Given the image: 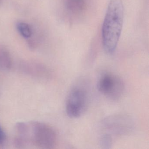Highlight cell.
<instances>
[{"label":"cell","instance_id":"obj_4","mask_svg":"<svg viewBox=\"0 0 149 149\" xmlns=\"http://www.w3.org/2000/svg\"><path fill=\"white\" fill-rule=\"evenodd\" d=\"M103 128L110 135L122 136L132 131L134 128L133 119L128 116L112 115L105 118L102 121Z\"/></svg>","mask_w":149,"mask_h":149},{"label":"cell","instance_id":"obj_7","mask_svg":"<svg viewBox=\"0 0 149 149\" xmlns=\"http://www.w3.org/2000/svg\"><path fill=\"white\" fill-rule=\"evenodd\" d=\"M63 7L67 13L71 17H77L84 12L87 6V0H61Z\"/></svg>","mask_w":149,"mask_h":149},{"label":"cell","instance_id":"obj_6","mask_svg":"<svg viewBox=\"0 0 149 149\" xmlns=\"http://www.w3.org/2000/svg\"><path fill=\"white\" fill-rule=\"evenodd\" d=\"M22 73L39 79H46L49 76L48 69L42 63L33 61L22 62L19 65Z\"/></svg>","mask_w":149,"mask_h":149},{"label":"cell","instance_id":"obj_8","mask_svg":"<svg viewBox=\"0 0 149 149\" xmlns=\"http://www.w3.org/2000/svg\"><path fill=\"white\" fill-rule=\"evenodd\" d=\"M12 63L10 53L6 48L0 45V71L10 69Z\"/></svg>","mask_w":149,"mask_h":149},{"label":"cell","instance_id":"obj_11","mask_svg":"<svg viewBox=\"0 0 149 149\" xmlns=\"http://www.w3.org/2000/svg\"><path fill=\"white\" fill-rule=\"evenodd\" d=\"M6 139V136L1 125H0V146L4 145Z\"/></svg>","mask_w":149,"mask_h":149},{"label":"cell","instance_id":"obj_12","mask_svg":"<svg viewBox=\"0 0 149 149\" xmlns=\"http://www.w3.org/2000/svg\"><path fill=\"white\" fill-rule=\"evenodd\" d=\"M1 0H0V5H1Z\"/></svg>","mask_w":149,"mask_h":149},{"label":"cell","instance_id":"obj_9","mask_svg":"<svg viewBox=\"0 0 149 149\" xmlns=\"http://www.w3.org/2000/svg\"><path fill=\"white\" fill-rule=\"evenodd\" d=\"M16 27L21 36L27 40L33 36V29L31 26L28 23L24 22H18L16 23Z\"/></svg>","mask_w":149,"mask_h":149},{"label":"cell","instance_id":"obj_10","mask_svg":"<svg viewBox=\"0 0 149 149\" xmlns=\"http://www.w3.org/2000/svg\"><path fill=\"white\" fill-rule=\"evenodd\" d=\"M99 143L103 149H107L111 148L113 144L112 136L107 133L103 134L100 137Z\"/></svg>","mask_w":149,"mask_h":149},{"label":"cell","instance_id":"obj_1","mask_svg":"<svg viewBox=\"0 0 149 149\" xmlns=\"http://www.w3.org/2000/svg\"><path fill=\"white\" fill-rule=\"evenodd\" d=\"M124 19L122 0H110L102 27L103 46L106 53L115 52L120 38Z\"/></svg>","mask_w":149,"mask_h":149},{"label":"cell","instance_id":"obj_3","mask_svg":"<svg viewBox=\"0 0 149 149\" xmlns=\"http://www.w3.org/2000/svg\"><path fill=\"white\" fill-rule=\"evenodd\" d=\"M124 84L117 75L107 73L103 75L98 80L97 88L100 93L111 100H118L124 91Z\"/></svg>","mask_w":149,"mask_h":149},{"label":"cell","instance_id":"obj_5","mask_svg":"<svg viewBox=\"0 0 149 149\" xmlns=\"http://www.w3.org/2000/svg\"><path fill=\"white\" fill-rule=\"evenodd\" d=\"M88 96L86 91L80 88H75L70 92L66 103V113L70 118L80 117L86 111Z\"/></svg>","mask_w":149,"mask_h":149},{"label":"cell","instance_id":"obj_2","mask_svg":"<svg viewBox=\"0 0 149 149\" xmlns=\"http://www.w3.org/2000/svg\"><path fill=\"white\" fill-rule=\"evenodd\" d=\"M15 137L25 148L31 144L41 149H52L57 140L56 132L51 126L38 121L26 123L21 132Z\"/></svg>","mask_w":149,"mask_h":149}]
</instances>
